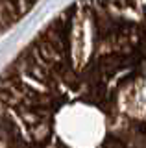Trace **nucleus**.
<instances>
[{
  "mask_svg": "<svg viewBox=\"0 0 146 148\" xmlns=\"http://www.w3.org/2000/svg\"><path fill=\"white\" fill-rule=\"evenodd\" d=\"M52 74L107 148H146V0H78L61 13Z\"/></svg>",
  "mask_w": 146,
  "mask_h": 148,
  "instance_id": "obj_1",
  "label": "nucleus"
}]
</instances>
